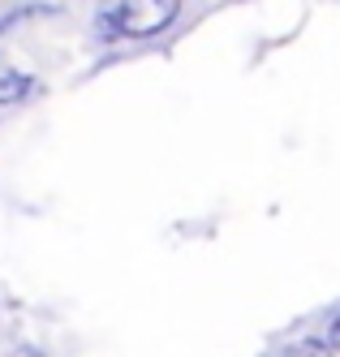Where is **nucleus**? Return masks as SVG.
I'll list each match as a JSON object with an SVG mask.
<instances>
[{
	"instance_id": "nucleus-1",
	"label": "nucleus",
	"mask_w": 340,
	"mask_h": 357,
	"mask_svg": "<svg viewBox=\"0 0 340 357\" xmlns=\"http://www.w3.org/2000/svg\"><path fill=\"white\" fill-rule=\"evenodd\" d=\"M177 9H181V0H121L95 26L103 39H151L164 26H172Z\"/></svg>"
},
{
	"instance_id": "nucleus-2",
	"label": "nucleus",
	"mask_w": 340,
	"mask_h": 357,
	"mask_svg": "<svg viewBox=\"0 0 340 357\" xmlns=\"http://www.w3.org/2000/svg\"><path fill=\"white\" fill-rule=\"evenodd\" d=\"M35 91H39L35 78L13 73V69H0V104H22V99H31Z\"/></svg>"
},
{
	"instance_id": "nucleus-3",
	"label": "nucleus",
	"mask_w": 340,
	"mask_h": 357,
	"mask_svg": "<svg viewBox=\"0 0 340 357\" xmlns=\"http://www.w3.org/2000/svg\"><path fill=\"white\" fill-rule=\"evenodd\" d=\"M284 357H336V353H332L323 340H302V344H293Z\"/></svg>"
},
{
	"instance_id": "nucleus-4",
	"label": "nucleus",
	"mask_w": 340,
	"mask_h": 357,
	"mask_svg": "<svg viewBox=\"0 0 340 357\" xmlns=\"http://www.w3.org/2000/svg\"><path fill=\"white\" fill-rule=\"evenodd\" d=\"M327 349H340V314L332 319V327H327V340H323Z\"/></svg>"
},
{
	"instance_id": "nucleus-5",
	"label": "nucleus",
	"mask_w": 340,
	"mask_h": 357,
	"mask_svg": "<svg viewBox=\"0 0 340 357\" xmlns=\"http://www.w3.org/2000/svg\"><path fill=\"white\" fill-rule=\"evenodd\" d=\"M13 357H43V353H39V349H31V344H26V349H17Z\"/></svg>"
}]
</instances>
